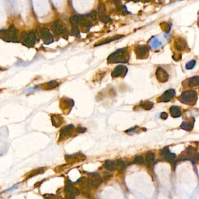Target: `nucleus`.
<instances>
[{"instance_id": "f257e3e1", "label": "nucleus", "mask_w": 199, "mask_h": 199, "mask_svg": "<svg viewBox=\"0 0 199 199\" xmlns=\"http://www.w3.org/2000/svg\"><path fill=\"white\" fill-rule=\"evenodd\" d=\"M108 60L111 63H126L128 61L127 53L125 49H119L111 54Z\"/></svg>"}, {"instance_id": "f03ea898", "label": "nucleus", "mask_w": 199, "mask_h": 199, "mask_svg": "<svg viewBox=\"0 0 199 199\" xmlns=\"http://www.w3.org/2000/svg\"><path fill=\"white\" fill-rule=\"evenodd\" d=\"M0 37L8 42H17L18 30L13 25H11L8 30H0Z\"/></svg>"}, {"instance_id": "7ed1b4c3", "label": "nucleus", "mask_w": 199, "mask_h": 199, "mask_svg": "<svg viewBox=\"0 0 199 199\" xmlns=\"http://www.w3.org/2000/svg\"><path fill=\"white\" fill-rule=\"evenodd\" d=\"M51 30L56 36L61 35L63 37L68 38V30L66 29L62 22L58 19L54 21L51 25Z\"/></svg>"}, {"instance_id": "20e7f679", "label": "nucleus", "mask_w": 199, "mask_h": 199, "mask_svg": "<svg viewBox=\"0 0 199 199\" xmlns=\"http://www.w3.org/2000/svg\"><path fill=\"white\" fill-rule=\"evenodd\" d=\"M180 101L188 105H194L196 104L197 96L196 92L194 90H187L183 92L181 96Z\"/></svg>"}, {"instance_id": "39448f33", "label": "nucleus", "mask_w": 199, "mask_h": 199, "mask_svg": "<svg viewBox=\"0 0 199 199\" xmlns=\"http://www.w3.org/2000/svg\"><path fill=\"white\" fill-rule=\"evenodd\" d=\"M22 42L24 45L27 47H32L36 42V36L34 33L30 32H25L22 33L21 36Z\"/></svg>"}, {"instance_id": "423d86ee", "label": "nucleus", "mask_w": 199, "mask_h": 199, "mask_svg": "<svg viewBox=\"0 0 199 199\" xmlns=\"http://www.w3.org/2000/svg\"><path fill=\"white\" fill-rule=\"evenodd\" d=\"M41 37L45 44H50L54 41L53 36L46 28H43L41 31Z\"/></svg>"}, {"instance_id": "0eeeda50", "label": "nucleus", "mask_w": 199, "mask_h": 199, "mask_svg": "<svg viewBox=\"0 0 199 199\" xmlns=\"http://www.w3.org/2000/svg\"><path fill=\"white\" fill-rule=\"evenodd\" d=\"M98 16L101 22L107 24L111 21V18L106 15L105 7L104 4H101L98 7Z\"/></svg>"}, {"instance_id": "6e6552de", "label": "nucleus", "mask_w": 199, "mask_h": 199, "mask_svg": "<svg viewBox=\"0 0 199 199\" xmlns=\"http://www.w3.org/2000/svg\"><path fill=\"white\" fill-rule=\"evenodd\" d=\"M175 95V91L174 90H168L164 93V94L159 98L160 102H168L171 100Z\"/></svg>"}, {"instance_id": "1a4fd4ad", "label": "nucleus", "mask_w": 199, "mask_h": 199, "mask_svg": "<svg viewBox=\"0 0 199 199\" xmlns=\"http://www.w3.org/2000/svg\"><path fill=\"white\" fill-rule=\"evenodd\" d=\"M127 72V69L126 66H118L114 70L112 75L114 77H118L121 76H124Z\"/></svg>"}, {"instance_id": "9d476101", "label": "nucleus", "mask_w": 199, "mask_h": 199, "mask_svg": "<svg viewBox=\"0 0 199 199\" xmlns=\"http://www.w3.org/2000/svg\"><path fill=\"white\" fill-rule=\"evenodd\" d=\"M162 155L165 160L169 162H172L176 157V155L171 152L168 148L167 147L164 148L162 150Z\"/></svg>"}, {"instance_id": "9b49d317", "label": "nucleus", "mask_w": 199, "mask_h": 199, "mask_svg": "<svg viewBox=\"0 0 199 199\" xmlns=\"http://www.w3.org/2000/svg\"><path fill=\"white\" fill-rule=\"evenodd\" d=\"M156 76L157 79L160 81V82H166L167 81L168 79V75L167 72L164 71L163 69L161 68H159L157 70L156 72Z\"/></svg>"}, {"instance_id": "f8f14e48", "label": "nucleus", "mask_w": 199, "mask_h": 199, "mask_svg": "<svg viewBox=\"0 0 199 199\" xmlns=\"http://www.w3.org/2000/svg\"><path fill=\"white\" fill-rule=\"evenodd\" d=\"M175 46L177 50L182 51L185 49L186 47V42L185 40H184L183 38H179L175 40Z\"/></svg>"}, {"instance_id": "ddd939ff", "label": "nucleus", "mask_w": 199, "mask_h": 199, "mask_svg": "<svg viewBox=\"0 0 199 199\" xmlns=\"http://www.w3.org/2000/svg\"><path fill=\"white\" fill-rule=\"evenodd\" d=\"M74 127L72 125H69L64 127L62 129L61 131V135H60V138H62L64 136H68L72 134V132L74 129Z\"/></svg>"}, {"instance_id": "4468645a", "label": "nucleus", "mask_w": 199, "mask_h": 199, "mask_svg": "<svg viewBox=\"0 0 199 199\" xmlns=\"http://www.w3.org/2000/svg\"><path fill=\"white\" fill-rule=\"evenodd\" d=\"M170 113L172 117L178 118L181 115V110L178 106H172L170 108Z\"/></svg>"}, {"instance_id": "2eb2a0df", "label": "nucleus", "mask_w": 199, "mask_h": 199, "mask_svg": "<svg viewBox=\"0 0 199 199\" xmlns=\"http://www.w3.org/2000/svg\"><path fill=\"white\" fill-rule=\"evenodd\" d=\"M91 179L92 180L93 188H97L103 182L101 177L97 173H93V175L92 176V178Z\"/></svg>"}, {"instance_id": "dca6fc26", "label": "nucleus", "mask_w": 199, "mask_h": 199, "mask_svg": "<svg viewBox=\"0 0 199 199\" xmlns=\"http://www.w3.org/2000/svg\"><path fill=\"white\" fill-rule=\"evenodd\" d=\"M136 54L140 57H143L148 53V48L146 46H139L136 48Z\"/></svg>"}, {"instance_id": "f3484780", "label": "nucleus", "mask_w": 199, "mask_h": 199, "mask_svg": "<svg viewBox=\"0 0 199 199\" xmlns=\"http://www.w3.org/2000/svg\"><path fill=\"white\" fill-rule=\"evenodd\" d=\"M194 122V119H192V120H188L186 122H183L181 125V127L182 129L185 130L190 131L193 127Z\"/></svg>"}, {"instance_id": "a211bd4d", "label": "nucleus", "mask_w": 199, "mask_h": 199, "mask_svg": "<svg viewBox=\"0 0 199 199\" xmlns=\"http://www.w3.org/2000/svg\"><path fill=\"white\" fill-rule=\"evenodd\" d=\"M104 167L105 169H107L108 171H115L117 169L116 162L111 161V160H107L105 162Z\"/></svg>"}, {"instance_id": "6ab92c4d", "label": "nucleus", "mask_w": 199, "mask_h": 199, "mask_svg": "<svg viewBox=\"0 0 199 199\" xmlns=\"http://www.w3.org/2000/svg\"><path fill=\"white\" fill-rule=\"evenodd\" d=\"M188 85L190 87H196L199 86V76H196L190 78L188 80Z\"/></svg>"}, {"instance_id": "aec40b11", "label": "nucleus", "mask_w": 199, "mask_h": 199, "mask_svg": "<svg viewBox=\"0 0 199 199\" xmlns=\"http://www.w3.org/2000/svg\"><path fill=\"white\" fill-rule=\"evenodd\" d=\"M80 21V16L75 15L70 18L69 22L72 27L78 26L79 27V24Z\"/></svg>"}, {"instance_id": "412c9836", "label": "nucleus", "mask_w": 199, "mask_h": 199, "mask_svg": "<svg viewBox=\"0 0 199 199\" xmlns=\"http://www.w3.org/2000/svg\"><path fill=\"white\" fill-rule=\"evenodd\" d=\"M155 159L154 154L152 152H149L147 154L146 157V163L148 165H150Z\"/></svg>"}, {"instance_id": "4be33fe9", "label": "nucleus", "mask_w": 199, "mask_h": 199, "mask_svg": "<svg viewBox=\"0 0 199 199\" xmlns=\"http://www.w3.org/2000/svg\"><path fill=\"white\" fill-rule=\"evenodd\" d=\"M122 37H123V36L122 35H118V36H114L113 37V38H109L108 40H106L100 43H98L97 44H96V46H101V45H103V44H106V43H108V42H111L113 41H114V40H118V39H119L121 38H122Z\"/></svg>"}, {"instance_id": "5701e85b", "label": "nucleus", "mask_w": 199, "mask_h": 199, "mask_svg": "<svg viewBox=\"0 0 199 199\" xmlns=\"http://www.w3.org/2000/svg\"><path fill=\"white\" fill-rule=\"evenodd\" d=\"M116 165H117V169H118L120 172L123 171V170L124 169L125 167V163L121 160H117L116 161Z\"/></svg>"}, {"instance_id": "b1692460", "label": "nucleus", "mask_w": 199, "mask_h": 199, "mask_svg": "<svg viewBox=\"0 0 199 199\" xmlns=\"http://www.w3.org/2000/svg\"><path fill=\"white\" fill-rule=\"evenodd\" d=\"M44 172V169L43 168H40L36 169L34 170L33 171H32V172L29 175V178H32V177H33L36 175L40 174V173H42Z\"/></svg>"}, {"instance_id": "393cba45", "label": "nucleus", "mask_w": 199, "mask_h": 199, "mask_svg": "<svg viewBox=\"0 0 199 199\" xmlns=\"http://www.w3.org/2000/svg\"><path fill=\"white\" fill-rule=\"evenodd\" d=\"M140 106L145 109H150L153 106V103L150 101H144L141 103Z\"/></svg>"}, {"instance_id": "a878e982", "label": "nucleus", "mask_w": 199, "mask_h": 199, "mask_svg": "<svg viewBox=\"0 0 199 199\" xmlns=\"http://www.w3.org/2000/svg\"><path fill=\"white\" fill-rule=\"evenodd\" d=\"M58 85V83L55 80L51 81L50 82H48L46 84V87L47 89H53V88H55Z\"/></svg>"}, {"instance_id": "bb28decb", "label": "nucleus", "mask_w": 199, "mask_h": 199, "mask_svg": "<svg viewBox=\"0 0 199 199\" xmlns=\"http://www.w3.org/2000/svg\"><path fill=\"white\" fill-rule=\"evenodd\" d=\"M71 35L76 37H79L80 36V31L79 29V27L75 26V27H72L71 32Z\"/></svg>"}, {"instance_id": "cd10ccee", "label": "nucleus", "mask_w": 199, "mask_h": 199, "mask_svg": "<svg viewBox=\"0 0 199 199\" xmlns=\"http://www.w3.org/2000/svg\"><path fill=\"white\" fill-rule=\"evenodd\" d=\"M196 65V61L192 60L191 61H189L188 62L186 65V68L187 69H192L194 68V65Z\"/></svg>"}, {"instance_id": "c85d7f7f", "label": "nucleus", "mask_w": 199, "mask_h": 199, "mask_svg": "<svg viewBox=\"0 0 199 199\" xmlns=\"http://www.w3.org/2000/svg\"><path fill=\"white\" fill-rule=\"evenodd\" d=\"M118 11L122 14H127L129 12L125 6L120 5L118 7Z\"/></svg>"}, {"instance_id": "c756f323", "label": "nucleus", "mask_w": 199, "mask_h": 199, "mask_svg": "<svg viewBox=\"0 0 199 199\" xmlns=\"http://www.w3.org/2000/svg\"><path fill=\"white\" fill-rule=\"evenodd\" d=\"M160 45H161V42L157 40H154L152 42V47L154 49H156L159 47Z\"/></svg>"}, {"instance_id": "7c9ffc66", "label": "nucleus", "mask_w": 199, "mask_h": 199, "mask_svg": "<svg viewBox=\"0 0 199 199\" xmlns=\"http://www.w3.org/2000/svg\"><path fill=\"white\" fill-rule=\"evenodd\" d=\"M75 195L73 193V192L65 193V199H74L75 198Z\"/></svg>"}, {"instance_id": "2f4dec72", "label": "nucleus", "mask_w": 199, "mask_h": 199, "mask_svg": "<svg viewBox=\"0 0 199 199\" xmlns=\"http://www.w3.org/2000/svg\"><path fill=\"white\" fill-rule=\"evenodd\" d=\"M143 161H144L143 159L141 156H137L134 160V162L135 163H138V164H142L143 163Z\"/></svg>"}, {"instance_id": "473e14b6", "label": "nucleus", "mask_w": 199, "mask_h": 199, "mask_svg": "<svg viewBox=\"0 0 199 199\" xmlns=\"http://www.w3.org/2000/svg\"><path fill=\"white\" fill-rule=\"evenodd\" d=\"M72 192H73V193L74 194L75 196H78V195H79L80 193V190L79 189H78L76 188H74V187L73 189H72Z\"/></svg>"}, {"instance_id": "72a5a7b5", "label": "nucleus", "mask_w": 199, "mask_h": 199, "mask_svg": "<svg viewBox=\"0 0 199 199\" xmlns=\"http://www.w3.org/2000/svg\"><path fill=\"white\" fill-rule=\"evenodd\" d=\"M37 90V88H34V87H33V88H28V89L26 90L25 91V93H29L33 92H34V91H36V90Z\"/></svg>"}, {"instance_id": "f704fd0d", "label": "nucleus", "mask_w": 199, "mask_h": 199, "mask_svg": "<svg viewBox=\"0 0 199 199\" xmlns=\"http://www.w3.org/2000/svg\"><path fill=\"white\" fill-rule=\"evenodd\" d=\"M83 194L84 196H86V197H87V198H90V197H91V195H90V193L88 192L87 190H84V191H83Z\"/></svg>"}, {"instance_id": "c9c22d12", "label": "nucleus", "mask_w": 199, "mask_h": 199, "mask_svg": "<svg viewBox=\"0 0 199 199\" xmlns=\"http://www.w3.org/2000/svg\"><path fill=\"white\" fill-rule=\"evenodd\" d=\"M86 130V129L84 128V127H78L77 128V131L79 133H83Z\"/></svg>"}, {"instance_id": "e433bc0d", "label": "nucleus", "mask_w": 199, "mask_h": 199, "mask_svg": "<svg viewBox=\"0 0 199 199\" xmlns=\"http://www.w3.org/2000/svg\"><path fill=\"white\" fill-rule=\"evenodd\" d=\"M54 194H44V197L46 199H51L54 197Z\"/></svg>"}, {"instance_id": "4c0bfd02", "label": "nucleus", "mask_w": 199, "mask_h": 199, "mask_svg": "<svg viewBox=\"0 0 199 199\" xmlns=\"http://www.w3.org/2000/svg\"><path fill=\"white\" fill-rule=\"evenodd\" d=\"M161 118L165 119L168 117V114L167 113H162L161 114Z\"/></svg>"}, {"instance_id": "58836bf2", "label": "nucleus", "mask_w": 199, "mask_h": 199, "mask_svg": "<svg viewBox=\"0 0 199 199\" xmlns=\"http://www.w3.org/2000/svg\"><path fill=\"white\" fill-rule=\"evenodd\" d=\"M112 175H106V176H105L104 177V179H105V180H108V179H109L111 178H112Z\"/></svg>"}, {"instance_id": "ea45409f", "label": "nucleus", "mask_w": 199, "mask_h": 199, "mask_svg": "<svg viewBox=\"0 0 199 199\" xmlns=\"http://www.w3.org/2000/svg\"><path fill=\"white\" fill-rule=\"evenodd\" d=\"M114 2L115 3V4L118 5V6H120L121 3V0H114Z\"/></svg>"}, {"instance_id": "a19ab883", "label": "nucleus", "mask_w": 199, "mask_h": 199, "mask_svg": "<svg viewBox=\"0 0 199 199\" xmlns=\"http://www.w3.org/2000/svg\"><path fill=\"white\" fill-rule=\"evenodd\" d=\"M42 182H40L37 183L35 185V187H38V186H40V185L42 183Z\"/></svg>"}, {"instance_id": "79ce46f5", "label": "nucleus", "mask_w": 199, "mask_h": 199, "mask_svg": "<svg viewBox=\"0 0 199 199\" xmlns=\"http://www.w3.org/2000/svg\"><path fill=\"white\" fill-rule=\"evenodd\" d=\"M143 1H144L145 2H150V1H153V0H143Z\"/></svg>"}, {"instance_id": "37998d69", "label": "nucleus", "mask_w": 199, "mask_h": 199, "mask_svg": "<svg viewBox=\"0 0 199 199\" xmlns=\"http://www.w3.org/2000/svg\"><path fill=\"white\" fill-rule=\"evenodd\" d=\"M197 24H198V27H199V17H198V23H197Z\"/></svg>"}, {"instance_id": "c03bdc74", "label": "nucleus", "mask_w": 199, "mask_h": 199, "mask_svg": "<svg viewBox=\"0 0 199 199\" xmlns=\"http://www.w3.org/2000/svg\"><path fill=\"white\" fill-rule=\"evenodd\" d=\"M132 1H139V0H132Z\"/></svg>"}]
</instances>
